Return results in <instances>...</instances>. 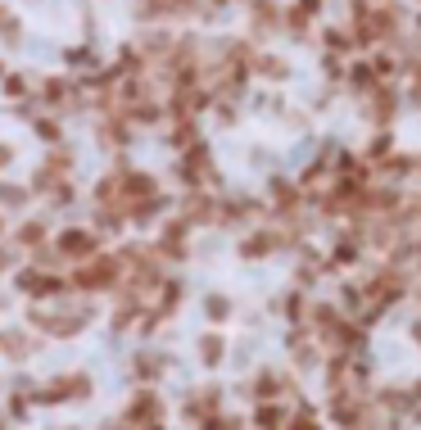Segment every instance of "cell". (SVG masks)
Returning a JSON list of instances; mask_svg holds the SVG:
<instances>
[{
	"instance_id": "8992f818",
	"label": "cell",
	"mask_w": 421,
	"mask_h": 430,
	"mask_svg": "<svg viewBox=\"0 0 421 430\" xmlns=\"http://www.w3.org/2000/svg\"><path fill=\"white\" fill-rule=\"evenodd\" d=\"M0 82H5V95H23L28 91V78H18V73H5Z\"/></svg>"
},
{
	"instance_id": "3957f363",
	"label": "cell",
	"mask_w": 421,
	"mask_h": 430,
	"mask_svg": "<svg viewBox=\"0 0 421 430\" xmlns=\"http://www.w3.org/2000/svg\"><path fill=\"white\" fill-rule=\"evenodd\" d=\"M28 199H32V186H18V181H5V177H0V213L28 209Z\"/></svg>"
},
{
	"instance_id": "277c9868",
	"label": "cell",
	"mask_w": 421,
	"mask_h": 430,
	"mask_svg": "<svg viewBox=\"0 0 421 430\" xmlns=\"http://www.w3.org/2000/svg\"><path fill=\"white\" fill-rule=\"evenodd\" d=\"M322 46H327V55H353L349 27H322Z\"/></svg>"
},
{
	"instance_id": "ba28073f",
	"label": "cell",
	"mask_w": 421,
	"mask_h": 430,
	"mask_svg": "<svg viewBox=\"0 0 421 430\" xmlns=\"http://www.w3.org/2000/svg\"><path fill=\"white\" fill-rule=\"evenodd\" d=\"M9 231V222H5V213H0V235H5Z\"/></svg>"
},
{
	"instance_id": "5b68a950",
	"label": "cell",
	"mask_w": 421,
	"mask_h": 430,
	"mask_svg": "<svg viewBox=\"0 0 421 430\" xmlns=\"http://www.w3.org/2000/svg\"><path fill=\"white\" fill-rule=\"evenodd\" d=\"M50 235V222L46 218H37V222H23V227H18V240L23 245H41Z\"/></svg>"
},
{
	"instance_id": "7a4b0ae2",
	"label": "cell",
	"mask_w": 421,
	"mask_h": 430,
	"mask_svg": "<svg viewBox=\"0 0 421 430\" xmlns=\"http://www.w3.org/2000/svg\"><path fill=\"white\" fill-rule=\"evenodd\" d=\"M250 73H258V78H267V82H286V78H290V63L281 59V55L254 50V55H250Z\"/></svg>"
},
{
	"instance_id": "6da1fadb",
	"label": "cell",
	"mask_w": 421,
	"mask_h": 430,
	"mask_svg": "<svg viewBox=\"0 0 421 430\" xmlns=\"http://www.w3.org/2000/svg\"><path fill=\"white\" fill-rule=\"evenodd\" d=\"M59 254H63V258H78V263H86V258L95 254V235H91V231H82V227L59 231Z\"/></svg>"
},
{
	"instance_id": "52a82bcc",
	"label": "cell",
	"mask_w": 421,
	"mask_h": 430,
	"mask_svg": "<svg viewBox=\"0 0 421 430\" xmlns=\"http://www.w3.org/2000/svg\"><path fill=\"white\" fill-rule=\"evenodd\" d=\"M5 168H14V145L0 141V172H5Z\"/></svg>"
}]
</instances>
